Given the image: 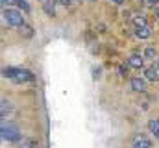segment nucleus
I'll use <instances>...</instances> for the list:
<instances>
[{
	"instance_id": "8",
	"label": "nucleus",
	"mask_w": 159,
	"mask_h": 148,
	"mask_svg": "<svg viewBox=\"0 0 159 148\" xmlns=\"http://www.w3.org/2000/svg\"><path fill=\"white\" fill-rule=\"evenodd\" d=\"M133 148H150V141L146 137H137L133 141Z\"/></svg>"
},
{
	"instance_id": "14",
	"label": "nucleus",
	"mask_w": 159,
	"mask_h": 148,
	"mask_svg": "<svg viewBox=\"0 0 159 148\" xmlns=\"http://www.w3.org/2000/svg\"><path fill=\"white\" fill-rule=\"evenodd\" d=\"M144 59H156V48L154 46H146L144 48Z\"/></svg>"
},
{
	"instance_id": "20",
	"label": "nucleus",
	"mask_w": 159,
	"mask_h": 148,
	"mask_svg": "<svg viewBox=\"0 0 159 148\" xmlns=\"http://www.w3.org/2000/svg\"><path fill=\"white\" fill-rule=\"evenodd\" d=\"M109 2H113V4H119V6H120V4H122L124 0H109Z\"/></svg>"
},
{
	"instance_id": "3",
	"label": "nucleus",
	"mask_w": 159,
	"mask_h": 148,
	"mask_svg": "<svg viewBox=\"0 0 159 148\" xmlns=\"http://www.w3.org/2000/svg\"><path fill=\"white\" fill-rule=\"evenodd\" d=\"M32 80H34V74L30 72L28 69H17V71H15L13 81L20 83V81H32Z\"/></svg>"
},
{
	"instance_id": "21",
	"label": "nucleus",
	"mask_w": 159,
	"mask_h": 148,
	"mask_svg": "<svg viewBox=\"0 0 159 148\" xmlns=\"http://www.w3.org/2000/svg\"><path fill=\"white\" fill-rule=\"evenodd\" d=\"M11 2H17V0H2V4H11Z\"/></svg>"
},
{
	"instance_id": "1",
	"label": "nucleus",
	"mask_w": 159,
	"mask_h": 148,
	"mask_svg": "<svg viewBox=\"0 0 159 148\" xmlns=\"http://www.w3.org/2000/svg\"><path fill=\"white\" fill-rule=\"evenodd\" d=\"M2 139L4 141H9V143L20 141V130L15 124H11V122L2 120Z\"/></svg>"
},
{
	"instance_id": "13",
	"label": "nucleus",
	"mask_w": 159,
	"mask_h": 148,
	"mask_svg": "<svg viewBox=\"0 0 159 148\" xmlns=\"http://www.w3.org/2000/svg\"><path fill=\"white\" fill-rule=\"evenodd\" d=\"M19 145H20L22 148H35V145H37V143H35L34 139H28V137H22V139L19 141Z\"/></svg>"
},
{
	"instance_id": "22",
	"label": "nucleus",
	"mask_w": 159,
	"mask_h": 148,
	"mask_svg": "<svg viewBox=\"0 0 159 148\" xmlns=\"http://www.w3.org/2000/svg\"><path fill=\"white\" fill-rule=\"evenodd\" d=\"M156 15H157V19H159V7H157V9H156Z\"/></svg>"
},
{
	"instance_id": "10",
	"label": "nucleus",
	"mask_w": 159,
	"mask_h": 148,
	"mask_svg": "<svg viewBox=\"0 0 159 148\" xmlns=\"http://www.w3.org/2000/svg\"><path fill=\"white\" fill-rule=\"evenodd\" d=\"M131 21L135 22V26H148V21H146V17H144V15H141V13L133 15V17H131Z\"/></svg>"
},
{
	"instance_id": "9",
	"label": "nucleus",
	"mask_w": 159,
	"mask_h": 148,
	"mask_svg": "<svg viewBox=\"0 0 159 148\" xmlns=\"http://www.w3.org/2000/svg\"><path fill=\"white\" fill-rule=\"evenodd\" d=\"M43 6H44L46 15H50V17L56 15V7H54V2H52V0H43Z\"/></svg>"
},
{
	"instance_id": "2",
	"label": "nucleus",
	"mask_w": 159,
	"mask_h": 148,
	"mask_svg": "<svg viewBox=\"0 0 159 148\" xmlns=\"http://www.w3.org/2000/svg\"><path fill=\"white\" fill-rule=\"evenodd\" d=\"M2 15H4V21H6L9 26H22V24H24V15H22L19 9L6 7Z\"/></svg>"
},
{
	"instance_id": "15",
	"label": "nucleus",
	"mask_w": 159,
	"mask_h": 148,
	"mask_svg": "<svg viewBox=\"0 0 159 148\" xmlns=\"http://www.w3.org/2000/svg\"><path fill=\"white\" fill-rule=\"evenodd\" d=\"M19 28H20V34L24 32V35H26V37H32V28H30V26L22 24V26H19Z\"/></svg>"
},
{
	"instance_id": "23",
	"label": "nucleus",
	"mask_w": 159,
	"mask_h": 148,
	"mask_svg": "<svg viewBox=\"0 0 159 148\" xmlns=\"http://www.w3.org/2000/svg\"><path fill=\"white\" fill-rule=\"evenodd\" d=\"M157 69H159V59H157Z\"/></svg>"
},
{
	"instance_id": "7",
	"label": "nucleus",
	"mask_w": 159,
	"mask_h": 148,
	"mask_svg": "<svg viewBox=\"0 0 159 148\" xmlns=\"http://www.w3.org/2000/svg\"><path fill=\"white\" fill-rule=\"evenodd\" d=\"M148 130H150V132L159 139V118H152V120H148Z\"/></svg>"
},
{
	"instance_id": "4",
	"label": "nucleus",
	"mask_w": 159,
	"mask_h": 148,
	"mask_svg": "<svg viewBox=\"0 0 159 148\" xmlns=\"http://www.w3.org/2000/svg\"><path fill=\"white\" fill-rule=\"evenodd\" d=\"M131 89L139 91V93H144L146 91V81L143 78H131Z\"/></svg>"
},
{
	"instance_id": "12",
	"label": "nucleus",
	"mask_w": 159,
	"mask_h": 148,
	"mask_svg": "<svg viewBox=\"0 0 159 148\" xmlns=\"http://www.w3.org/2000/svg\"><path fill=\"white\" fill-rule=\"evenodd\" d=\"M9 111H11V102L4 98V100H2V104H0V113H2V117H6Z\"/></svg>"
},
{
	"instance_id": "16",
	"label": "nucleus",
	"mask_w": 159,
	"mask_h": 148,
	"mask_svg": "<svg viewBox=\"0 0 159 148\" xmlns=\"http://www.w3.org/2000/svg\"><path fill=\"white\" fill-rule=\"evenodd\" d=\"M17 4H19V7H20V9H24V11H30V4H28L26 0H17Z\"/></svg>"
},
{
	"instance_id": "6",
	"label": "nucleus",
	"mask_w": 159,
	"mask_h": 148,
	"mask_svg": "<svg viewBox=\"0 0 159 148\" xmlns=\"http://www.w3.org/2000/svg\"><path fill=\"white\" fill-rule=\"evenodd\" d=\"M128 63L131 65V67H135V69H141L143 65H144V56H131L129 59H128Z\"/></svg>"
},
{
	"instance_id": "18",
	"label": "nucleus",
	"mask_w": 159,
	"mask_h": 148,
	"mask_svg": "<svg viewBox=\"0 0 159 148\" xmlns=\"http://www.w3.org/2000/svg\"><path fill=\"white\" fill-rule=\"evenodd\" d=\"M119 74L120 76H126V69L124 67H119Z\"/></svg>"
},
{
	"instance_id": "11",
	"label": "nucleus",
	"mask_w": 159,
	"mask_h": 148,
	"mask_svg": "<svg viewBox=\"0 0 159 148\" xmlns=\"http://www.w3.org/2000/svg\"><path fill=\"white\" fill-rule=\"evenodd\" d=\"M144 76H146V80H150V81H156L159 76H157V71L154 69V67H148L146 71H144Z\"/></svg>"
},
{
	"instance_id": "17",
	"label": "nucleus",
	"mask_w": 159,
	"mask_h": 148,
	"mask_svg": "<svg viewBox=\"0 0 159 148\" xmlns=\"http://www.w3.org/2000/svg\"><path fill=\"white\" fill-rule=\"evenodd\" d=\"M102 69H100V67H94V69H93V78H94V80H100V76H102Z\"/></svg>"
},
{
	"instance_id": "5",
	"label": "nucleus",
	"mask_w": 159,
	"mask_h": 148,
	"mask_svg": "<svg viewBox=\"0 0 159 148\" xmlns=\"http://www.w3.org/2000/svg\"><path fill=\"white\" fill-rule=\"evenodd\" d=\"M135 35L139 37V39H148V37L152 35L150 26H137L135 28Z\"/></svg>"
},
{
	"instance_id": "19",
	"label": "nucleus",
	"mask_w": 159,
	"mask_h": 148,
	"mask_svg": "<svg viewBox=\"0 0 159 148\" xmlns=\"http://www.w3.org/2000/svg\"><path fill=\"white\" fill-rule=\"evenodd\" d=\"M148 4H152V6H156V4H159V0H148Z\"/></svg>"
}]
</instances>
